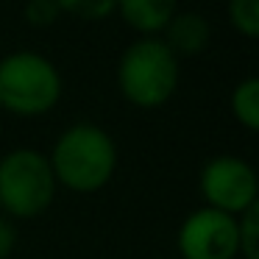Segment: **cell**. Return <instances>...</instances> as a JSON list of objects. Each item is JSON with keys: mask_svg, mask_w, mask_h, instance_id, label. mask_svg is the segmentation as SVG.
Returning a JSON list of instances; mask_svg holds the SVG:
<instances>
[{"mask_svg": "<svg viewBox=\"0 0 259 259\" xmlns=\"http://www.w3.org/2000/svg\"><path fill=\"white\" fill-rule=\"evenodd\" d=\"M181 64L159 36H140L117 62V90L131 106L159 109L176 95Z\"/></svg>", "mask_w": 259, "mask_h": 259, "instance_id": "2", "label": "cell"}, {"mask_svg": "<svg viewBox=\"0 0 259 259\" xmlns=\"http://www.w3.org/2000/svg\"><path fill=\"white\" fill-rule=\"evenodd\" d=\"M231 28L245 39L259 36V0H229L226 3Z\"/></svg>", "mask_w": 259, "mask_h": 259, "instance_id": "10", "label": "cell"}, {"mask_svg": "<svg viewBox=\"0 0 259 259\" xmlns=\"http://www.w3.org/2000/svg\"><path fill=\"white\" fill-rule=\"evenodd\" d=\"M237 256L259 259V206L237 218Z\"/></svg>", "mask_w": 259, "mask_h": 259, "instance_id": "11", "label": "cell"}, {"mask_svg": "<svg viewBox=\"0 0 259 259\" xmlns=\"http://www.w3.org/2000/svg\"><path fill=\"white\" fill-rule=\"evenodd\" d=\"M176 12L179 0H117L114 6V14L140 36H162Z\"/></svg>", "mask_w": 259, "mask_h": 259, "instance_id": "8", "label": "cell"}, {"mask_svg": "<svg viewBox=\"0 0 259 259\" xmlns=\"http://www.w3.org/2000/svg\"><path fill=\"white\" fill-rule=\"evenodd\" d=\"M23 12H25V23L34 25V28H48L62 17L56 0H28Z\"/></svg>", "mask_w": 259, "mask_h": 259, "instance_id": "13", "label": "cell"}, {"mask_svg": "<svg viewBox=\"0 0 259 259\" xmlns=\"http://www.w3.org/2000/svg\"><path fill=\"white\" fill-rule=\"evenodd\" d=\"M14 245H17V229L6 214H0V259L12 256Z\"/></svg>", "mask_w": 259, "mask_h": 259, "instance_id": "14", "label": "cell"}, {"mask_svg": "<svg viewBox=\"0 0 259 259\" xmlns=\"http://www.w3.org/2000/svg\"><path fill=\"white\" fill-rule=\"evenodd\" d=\"M62 73L36 51H14L0 59V106L17 117L48 114L62 101Z\"/></svg>", "mask_w": 259, "mask_h": 259, "instance_id": "3", "label": "cell"}, {"mask_svg": "<svg viewBox=\"0 0 259 259\" xmlns=\"http://www.w3.org/2000/svg\"><path fill=\"white\" fill-rule=\"evenodd\" d=\"M181 259H237V218L218 209H195L176 234Z\"/></svg>", "mask_w": 259, "mask_h": 259, "instance_id": "6", "label": "cell"}, {"mask_svg": "<svg viewBox=\"0 0 259 259\" xmlns=\"http://www.w3.org/2000/svg\"><path fill=\"white\" fill-rule=\"evenodd\" d=\"M56 190V176L45 153L34 148H14L0 159V209L9 220H31L45 214Z\"/></svg>", "mask_w": 259, "mask_h": 259, "instance_id": "4", "label": "cell"}, {"mask_svg": "<svg viewBox=\"0 0 259 259\" xmlns=\"http://www.w3.org/2000/svg\"><path fill=\"white\" fill-rule=\"evenodd\" d=\"M159 39L170 48V53L179 62L181 59H195L212 42V25L198 12H176Z\"/></svg>", "mask_w": 259, "mask_h": 259, "instance_id": "7", "label": "cell"}, {"mask_svg": "<svg viewBox=\"0 0 259 259\" xmlns=\"http://www.w3.org/2000/svg\"><path fill=\"white\" fill-rule=\"evenodd\" d=\"M56 184L78 195L101 192L117 170V145L95 123H75L56 137L48 153Z\"/></svg>", "mask_w": 259, "mask_h": 259, "instance_id": "1", "label": "cell"}, {"mask_svg": "<svg viewBox=\"0 0 259 259\" xmlns=\"http://www.w3.org/2000/svg\"><path fill=\"white\" fill-rule=\"evenodd\" d=\"M229 106H231L234 120L245 131H256L259 128V81L253 78V75L242 78L240 84L231 90Z\"/></svg>", "mask_w": 259, "mask_h": 259, "instance_id": "9", "label": "cell"}, {"mask_svg": "<svg viewBox=\"0 0 259 259\" xmlns=\"http://www.w3.org/2000/svg\"><path fill=\"white\" fill-rule=\"evenodd\" d=\"M198 187L209 209H218L231 218H240L242 212L253 209L259 198V179L253 164L234 153L209 159L201 167Z\"/></svg>", "mask_w": 259, "mask_h": 259, "instance_id": "5", "label": "cell"}, {"mask_svg": "<svg viewBox=\"0 0 259 259\" xmlns=\"http://www.w3.org/2000/svg\"><path fill=\"white\" fill-rule=\"evenodd\" d=\"M59 3V12L70 14V17H78V20H106L114 14V6L117 0H56Z\"/></svg>", "mask_w": 259, "mask_h": 259, "instance_id": "12", "label": "cell"}]
</instances>
